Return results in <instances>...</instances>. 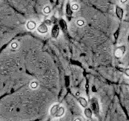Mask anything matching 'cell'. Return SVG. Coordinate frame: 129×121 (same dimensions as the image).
<instances>
[{"instance_id": "cell-1", "label": "cell", "mask_w": 129, "mask_h": 121, "mask_svg": "<svg viewBox=\"0 0 129 121\" xmlns=\"http://www.w3.org/2000/svg\"><path fill=\"white\" fill-rule=\"evenodd\" d=\"M90 105H91V109L93 112L94 113L95 115H99V111H100V108H99V101L95 97H92L90 99Z\"/></svg>"}, {"instance_id": "cell-2", "label": "cell", "mask_w": 129, "mask_h": 121, "mask_svg": "<svg viewBox=\"0 0 129 121\" xmlns=\"http://www.w3.org/2000/svg\"><path fill=\"white\" fill-rule=\"evenodd\" d=\"M125 52H126V47L124 45L119 46L118 48H115V56L117 58H121L124 55Z\"/></svg>"}, {"instance_id": "cell-3", "label": "cell", "mask_w": 129, "mask_h": 121, "mask_svg": "<svg viewBox=\"0 0 129 121\" xmlns=\"http://www.w3.org/2000/svg\"><path fill=\"white\" fill-rule=\"evenodd\" d=\"M60 25H58L57 23L54 24L53 26L52 27V30H51V36L52 38L56 39L59 36V32H60Z\"/></svg>"}, {"instance_id": "cell-4", "label": "cell", "mask_w": 129, "mask_h": 121, "mask_svg": "<svg viewBox=\"0 0 129 121\" xmlns=\"http://www.w3.org/2000/svg\"><path fill=\"white\" fill-rule=\"evenodd\" d=\"M37 31L40 34H46L48 31V27L47 26V24H45L44 23H40L37 27Z\"/></svg>"}, {"instance_id": "cell-5", "label": "cell", "mask_w": 129, "mask_h": 121, "mask_svg": "<svg viewBox=\"0 0 129 121\" xmlns=\"http://www.w3.org/2000/svg\"><path fill=\"white\" fill-rule=\"evenodd\" d=\"M115 13H116L117 17L119 18V20L123 19V9L120 6L116 5V7H115Z\"/></svg>"}, {"instance_id": "cell-6", "label": "cell", "mask_w": 129, "mask_h": 121, "mask_svg": "<svg viewBox=\"0 0 129 121\" xmlns=\"http://www.w3.org/2000/svg\"><path fill=\"white\" fill-rule=\"evenodd\" d=\"M59 104H55L53 105L51 109H50V115L52 116V117H56V114H57L58 112V110H59Z\"/></svg>"}, {"instance_id": "cell-7", "label": "cell", "mask_w": 129, "mask_h": 121, "mask_svg": "<svg viewBox=\"0 0 129 121\" xmlns=\"http://www.w3.org/2000/svg\"><path fill=\"white\" fill-rule=\"evenodd\" d=\"M26 27H27V28L28 30L32 31L36 27V23L35 21H33V20H29V21L27 22Z\"/></svg>"}, {"instance_id": "cell-8", "label": "cell", "mask_w": 129, "mask_h": 121, "mask_svg": "<svg viewBox=\"0 0 129 121\" xmlns=\"http://www.w3.org/2000/svg\"><path fill=\"white\" fill-rule=\"evenodd\" d=\"M78 102H79L80 105H81V106H82V107L86 108V107H88V102H87V100L84 98V97H78Z\"/></svg>"}, {"instance_id": "cell-9", "label": "cell", "mask_w": 129, "mask_h": 121, "mask_svg": "<svg viewBox=\"0 0 129 121\" xmlns=\"http://www.w3.org/2000/svg\"><path fill=\"white\" fill-rule=\"evenodd\" d=\"M92 114H93L92 109L86 107V109H85V111H84V115H85V116H86L87 119H91L92 118Z\"/></svg>"}, {"instance_id": "cell-10", "label": "cell", "mask_w": 129, "mask_h": 121, "mask_svg": "<svg viewBox=\"0 0 129 121\" xmlns=\"http://www.w3.org/2000/svg\"><path fill=\"white\" fill-rule=\"evenodd\" d=\"M59 25L60 27H61V29L64 32H67V24L66 23V21L61 19H60V21H59Z\"/></svg>"}, {"instance_id": "cell-11", "label": "cell", "mask_w": 129, "mask_h": 121, "mask_svg": "<svg viewBox=\"0 0 129 121\" xmlns=\"http://www.w3.org/2000/svg\"><path fill=\"white\" fill-rule=\"evenodd\" d=\"M66 15L68 16H72L73 15V9H72V7L70 5V2H68L66 4Z\"/></svg>"}, {"instance_id": "cell-12", "label": "cell", "mask_w": 129, "mask_h": 121, "mask_svg": "<svg viewBox=\"0 0 129 121\" xmlns=\"http://www.w3.org/2000/svg\"><path fill=\"white\" fill-rule=\"evenodd\" d=\"M64 107H59V110H58V112L57 114H56V118H59V117H61L63 116V115L64 114Z\"/></svg>"}, {"instance_id": "cell-13", "label": "cell", "mask_w": 129, "mask_h": 121, "mask_svg": "<svg viewBox=\"0 0 129 121\" xmlns=\"http://www.w3.org/2000/svg\"><path fill=\"white\" fill-rule=\"evenodd\" d=\"M51 11H52V10H51V7L49 6H45L43 9V13L46 15H49L51 13Z\"/></svg>"}, {"instance_id": "cell-14", "label": "cell", "mask_w": 129, "mask_h": 121, "mask_svg": "<svg viewBox=\"0 0 129 121\" xmlns=\"http://www.w3.org/2000/svg\"><path fill=\"white\" fill-rule=\"evenodd\" d=\"M38 86H39V84H38L37 82H36V81H33V82H31L30 83V87L32 89V90H35V89H36L38 87Z\"/></svg>"}, {"instance_id": "cell-15", "label": "cell", "mask_w": 129, "mask_h": 121, "mask_svg": "<svg viewBox=\"0 0 129 121\" xmlns=\"http://www.w3.org/2000/svg\"><path fill=\"white\" fill-rule=\"evenodd\" d=\"M85 24H86V22H85L84 19L77 20V25H78V27H83V26H85Z\"/></svg>"}, {"instance_id": "cell-16", "label": "cell", "mask_w": 129, "mask_h": 121, "mask_svg": "<svg viewBox=\"0 0 129 121\" xmlns=\"http://www.w3.org/2000/svg\"><path fill=\"white\" fill-rule=\"evenodd\" d=\"M11 49L15 50V49H17V48H18L19 46V44H18V42H13V43L11 44Z\"/></svg>"}, {"instance_id": "cell-17", "label": "cell", "mask_w": 129, "mask_h": 121, "mask_svg": "<svg viewBox=\"0 0 129 121\" xmlns=\"http://www.w3.org/2000/svg\"><path fill=\"white\" fill-rule=\"evenodd\" d=\"M72 9L73 11H78L79 9V6H78V4H77V3H74V4H72Z\"/></svg>"}, {"instance_id": "cell-18", "label": "cell", "mask_w": 129, "mask_h": 121, "mask_svg": "<svg viewBox=\"0 0 129 121\" xmlns=\"http://www.w3.org/2000/svg\"><path fill=\"white\" fill-rule=\"evenodd\" d=\"M123 73L125 74V75H126L127 77H128V78H129V68L124 69V71H123Z\"/></svg>"}, {"instance_id": "cell-19", "label": "cell", "mask_w": 129, "mask_h": 121, "mask_svg": "<svg viewBox=\"0 0 129 121\" xmlns=\"http://www.w3.org/2000/svg\"><path fill=\"white\" fill-rule=\"evenodd\" d=\"M51 20H52V22L54 24H56V21H57V20H56V19L54 17V16H52V19H51Z\"/></svg>"}, {"instance_id": "cell-20", "label": "cell", "mask_w": 129, "mask_h": 121, "mask_svg": "<svg viewBox=\"0 0 129 121\" xmlns=\"http://www.w3.org/2000/svg\"><path fill=\"white\" fill-rule=\"evenodd\" d=\"M127 2V0H120L121 3H126Z\"/></svg>"}, {"instance_id": "cell-21", "label": "cell", "mask_w": 129, "mask_h": 121, "mask_svg": "<svg viewBox=\"0 0 129 121\" xmlns=\"http://www.w3.org/2000/svg\"><path fill=\"white\" fill-rule=\"evenodd\" d=\"M74 121H82V119H75Z\"/></svg>"}, {"instance_id": "cell-22", "label": "cell", "mask_w": 129, "mask_h": 121, "mask_svg": "<svg viewBox=\"0 0 129 121\" xmlns=\"http://www.w3.org/2000/svg\"><path fill=\"white\" fill-rule=\"evenodd\" d=\"M128 42H129V36H128Z\"/></svg>"}]
</instances>
